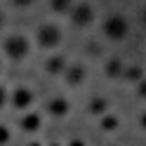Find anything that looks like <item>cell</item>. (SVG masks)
I'll return each mask as SVG.
<instances>
[{
  "label": "cell",
  "mask_w": 146,
  "mask_h": 146,
  "mask_svg": "<svg viewBox=\"0 0 146 146\" xmlns=\"http://www.w3.org/2000/svg\"><path fill=\"white\" fill-rule=\"evenodd\" d=\"M35 0H10V5H14L17 10H26V7H31Z\"/></svg>",
  "instance_id": "obj_18"
},
{
  "label": "cell",
  "mask_w": 146,
  "mask_h": 146,
  "mask_svg": "<svg viewBox=\"0 0 146 146\" xmlns=\"http://www.w3.org/2000/svg\"><path fill=\"white\" fill-rule=\"evenodd\" d=\"M47 146H64V144H61V141H50Z\"/></svg>",
  "instance_id": "obj_24"
},
{
  "label": "cell",
  "mask_w": 146,
  "mask_h": 146,
  "mask_svg": "<svg viewBox=\"0 0 146 146\" xmlns=\"http://www.w3.org/2000/svg\"><path fill=\"white\" fill-rule=\"evenodd\" d=\"M47 5L54 14H68L76 5V0H47Z\"/></svg>",
  "instance_id": "obj_14"
},
{
  "label": "cell",
  "mask_w": 146,
  "mask_h": 146,
  "mask_svg": "<svg viewBox=\"0 0 146 146\" xmlns=\"http://www.w3.org/2000/svg\"><path fill=\"white\" fill-rule=\"evenodd\" d=\"M17 127H19L21 134H29V137L38 134L42 130V113L40 111H26V113H21Z\"/></svg>",
  "instance_id": "obj_8"
},
{
  "label": "cell",
  "mask_w": 146,
  "mask_h": 146,
  "mask_svg": "<svg viewBox=\"0 0 146 146\" xmlns=\"http://www.w3.org/2000/svg\"><path fill=\"white\" fill-rule=\"evenodd\" d=\"M5 21H7V17H5V12H3V10H0V31L5 29Z\"/></svg>",
  "instance_id": "obj_22"
},
{
  "label": "cell",
  "mask_w": 146,
  "mask_h": 146,
  "mask_svg": "<svg viewBox=\"0 0 146 146\" xmlns=\"http://www.w3.org/2000/svg\"><path fill=\"white\" fill-rule=\"evenodd\" d=\"M10 141H12V130H10V125L0 123V146H7Z\"/></svg>",
  "instance_id": "obj_15"
},
{
  "label": "cell",
  "mask_w": 146,
  "mask_h": 146,
  "mask_svg": "<svg viewBox=\"0 0 146 146\" xmlns=\"http://www.w3.org/2000/svg\"><path fill=\"white\" fill-rule=\"evenodd\" d=\"M0 47H3V54L10 61H24L31 54V40H29V35L14 31V33L3 38V45H0Z\"/></svg>",
  "instance_id": "obj_2"
},
{
  "label": "cell",
  "mask_w": 146,
  "mask_h": 146,
  "mask_svg": "<svg viewBox=\"0 0 146 146\" xmlns=\"http://www.w3.org/2000/svg\"><path fill=\"white\" fill-rule=\"evenodd\" d=\"M144 78H146V71H144L141 64H125V71H123L120 80H125V83H130V85H137Z\"/></svg>",
  "instance_id": "obj_12"
},
{
  "label": "cell",
  "mask_w": 146,
  "mask_h": 146,
  "mask_svg": "<svg viewBox=\"0 0 146 146\" xmlns=\"http://www.w3.org/2000/svg\"><path fill=\"white\" fill-rule=\"evenodd\" d=\"M7 102H10V90H7L3 83H0V111L7 106Z\"/></svg>",
  "instance_id": "obj_17"
},
{
  "label": "cell",
  "mask_w": 146,
  "mask_h": 146,
  "mask_svg": "<svg viewBox=\"0 0 146 146\" xmlns=\"http://www.w3.org/2000/svg\"><path fill=\"white\" fill-rule=\"evenodd\" d=\"M61 78H64V83L68 87H80V85H85V80H87V66L83 61H73V64L66 66V71L61 73Z\"/></svg>",
  "instance_id": "obj_7"
},
{
  "label": "cell",
  "mask_w": 146,
  "mask_h": 146,
  "mask_svg": "<svg viewBox=\"0 0 146 146\" xmlns=\"http://www.w3.org/2000/svg\"><path fill=\"white\" fill-rule=\"evenodd\" d=\"M108 146H115V144H108Z\"/></svg>",
  "instance_id": "obj_26"
},
{
  "label": "cell",
  "mask_w": 146,
  "mask_h": 146,
  "mask_svg": "<svg viewBox=\"0 0 146 146\" xmlns=\"http://www.w3.org/2000/svg\"><path fill=\"white\" fill-rule=\"evenodd\" d=\"M42 111L45 115L54 118V120H64L68 113H71V99L64 97V94H54V97H47L42 104Z\"/></svg>",
  "instance_id": "obj_5"
},
{
  "label": "cell",
  "mask_w": 146,
  "mask_h": 146,
  "mask_svg": "<svg viewBox=\"0 0 146 146\" xmlns=\"http://www.w3.org/2000/svg\"><path fill=\"white\" fill-rule=\"evenodd\" d=\"M64 146H87V141H85V139H80V137H73V139H68Z\"/></svg>",
  "instance_id": "obj_19"
},
{
  "label": "cell",
  "mask_w": 146,
  "mask_h": 146,
  "mask_svg": "<svg viewBox=\"0 0 146 146\" xmlns=\"http://www.w3.org/2000/svg\"><path fill=\"white\" fill-rule=\"evenodd\" d=\"M118 127H120V118H118L115 113H106V115L99 118V130H102V132L111 134V132L118 130Z\"/></svg>",
  "instance_id": "obj_13"
},
{
  "label": "cell",
  "mask_w": 146,
  "mask_h": 146,
  "mask_svg": "<svg viewBox=\"0 0 146 146\" xmlns=\"http://www.w3.org/2000/svg\"><path fill=\"white\" fill-rule=\"evenodd\" d=\"M130 31H132V24L120 12L108 14L106 19L102 21V35L106 40H111V42H123L127 35H130Z\"/></svg>",
  "instance_id": "obj_1"
},
{
  "label": "cell",
  "mask_w": 146,
  "mask_h": 146,
  "mask_svg": "<svg viewBox=\"0 0 146 146\" xmlns=\"http://www.w3.org/2000/svg\"><path fill=\"white\" fill-rule=\"evenodd\" d=\"M137 125L146 132V108H144V111H139V115H137Z\"/></svg>",
  "instance_id": "obj_20"
},
{
  "label": "cell",
  "mask_w": 146,
  "mask_h": 146,
  "mask_svg": "<svg viewBox=\"0 0 146 146\" xmlns=\"http://www.w3.org/2000/svg\"><path fill=\"white\" fill-rule=\"evenodd\" d=\"M137 21H139L141 29H146V7H141V10H139V14H137Z\"/></svg>",
  "instance_id": "obj_21"
},
{
  "label": "cell",
  "mask_w": 146,
  "mask_h": 146,
  "mask_svg": "<svg viewBox=\"0 0 146 146\" xmlns=\"http://www.w3.org/2000/svg\"><path fill=\"white\" fill-rule=\"evenodd\" d=\"M0 71H3V57H0Z\"/></svg>",
  "instance_id": "obj_25"
},
{
  "label": "cell",
  "mask_w": 146,
  "mask_h": 146,
  "mask_svg": "<svg viewBox=\"0 0 146 146\" xmlns=\"http://www.w3.org/2000/svg\"><path fill=\"white\" fill-rule=\"evenodd\" d=\"M123 71H125V61L120 57H108L104 61V76L108 80H120L123 78Z\"/></svg>",
  "instance_id": "obj_11"
},
{
  "label": "cell",
  "mask_w": 146,
  "mask_h": 146,
  "mask_svg": "<svg viewBox=\"0 0 146 146\" xmlns=\"http://www.w3.org/2000/svg\"><path fill=\"white\" fill-rule=\"evenodd\" d=\"M26 146H45V144H42V141H38V139H33V141H29Z\"/></svg>",
  "instance_id": "obj_23"
},
{
  "label": "cell",
  "mask_w": 146,
  "mask_h": 146,
  "mask_svg": "<svg viewBox=\"0 0 146 146\" xmlns=\"http://www.w3.org/2000/svg\"><path fill=\"white\" fill-rule=\"evenodd\" d=\"M10 104L14 111L26 113V111H33V104H35V92L29 85H17L14 90H10Z\"/></svg>",
  "instance_id": "obj_4"
},
{
  "label": "cell",
  "mask_w": 146,
  "mask_h": 146,
  "mask_svg": "<svg viewBox=\"0 0 146 146\" xmlns=\"http://www.w3.org/2000/svg\"><path fill=\"white\" fill-rule=\"evenodd\" d=\"M134 94H137V99L146 102V78H144V80H139V83L134 85Z\"/></svg>",
  "instance_id": "obj_16"
},
{
  "label": "cell",
  "mask_w": 146,
  "mask_h": 146,
  "mask_svg": "<svg viewBox=\"0 0 146 146\" xmlns=\"http://www.w3.org/2000/svg\"><path fill=\"white\" fill-rule=\"evenodd\" d=\"M68 17H71V24L76 29H90L94 24V19H97V12H94V7L90 3H76L73 10L68 12Z\"/></svg>",
  "instance_id": "obj_6"
},
{
  "label": "cell",
  "mask_w": 146,
  "mask_h": 146,
  "mask_svg": "<svg viewBox=\"0 0 146 146\" xmlns=\"http://www.w3.org/2000/svg\"><path fill=\"white\" fill-rule=\"evenodd\" d=\"M66 66H68V61H66V57L64 54H52V57H47L42 61V71L47 73V76H61L64 71H66Z\"/></svg>",
  "instance_id": "obj_10"
},
{
  "label": "cell",
  "mask_w": 146,
  "mask_h": 146,
  "mask_svg": "<svg viewBox=\"0 0 146 146\" xmlns=\"http://www.w3.org/2000/svg\"><path fill=\"white\" fill-rule=\"evenodd\" d=\"M87 113L94 115V118H102V115H106V113H111V99L104 97V94L90 97V102H87Z\"/></svg>",
  "instance_id": "obj_9"
},
{
  "label": "cell",
  "mask_w": 146,
  "mask_h": 146,
  "mask_svg": "<svg viewBox=\"0 0 146 146\" xmlns=\"http://www.w3.org/2000/svg\"><path fill=\"white\" fill-rule=\"evenodd\" d=\"M64 40V31L59 24H40L35 31V45L45 52H54Z\"/></svg>",
  "instance_id": "obj_3"
}]
</instances>
